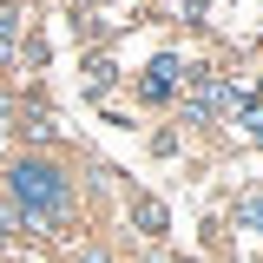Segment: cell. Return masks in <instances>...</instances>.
Wrapping results in <instances>:
<instances>
[{
  "label": "cell",
  "mask_w": 263,
  "mask_h": 263,
  "mask_svg": "<svg viewBox=\"0 0 263 263\" xmlns=\"http://www.w3.org/2000/svg\"><path fill=\"white\" fill-rule=\"evenodd\" d=\"M7 191H13V204L27 217L53 224V217H66V204H72V178H66L60 164H46V158H20L7 171Z\"/></svg>",
  "instance_id": "1"
},
{
  "label": "cell",
  "mask_w": 263,
  "mask_h": 263,
  "mask_svg": "<svg viewBox=\"0 0 263 263\" xmlns=\"http://www.w3.org/2000/svg\"><path fill=\"white\" fill-rule=\"evenodd\" d=\"M132 224L145 230V237H164V224H171V217H164L158 197H138V204H132Z\"/></svg>",
  "instance_id": "2"
},
{
  "label": "cell",
  "mask_w": 263,
  "mask_h": 263,
  "mask_svg": "<svg viewBox=\"0 0 263 263\" xmlns=\"http://www.w3.org/2000/svg\"><path fill=\"white\" fill-rule=\"evenodd\" d=\"M171 86H178V60H158L145 72V99H171Z\"/></svg>",
  "instance_id": "3"
},
{
  "label": "cell",
  "mask_w": 263,
  "mask_h": 263,
  "mask_svg": "<svg viewBox=\"0 0 263 263\" xmlns=\"http://www.w3.org/2000/svg\"><path fill=\"white\" fill-rule=\"evenodd\" d=\"M237 224H243V230H263V197H237Z\"/></svg>",
  "instance_id": "4"
},
{
  "label": "cell",
  "mask_w": 263,
  "mask_h": 263,
  "mask_svg": "<svg viewBox=\"0 0 263 263\" xmlns=\"http://www.w3.org/2000/svg\"><path fill=\"white\" fill-rule=\"evenodd\" d=\"M72 263H105V250H79V257H72Z\"/></svg>",
  "instance_id": "5"
}]
</instances>
